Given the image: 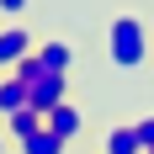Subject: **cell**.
<instances>
[{"instance_id": "obj_1", "label": "cell", "mask_w": 154, "mask_h": 154, "mask_svg": "<svg viewBox=\"0 0 154 154\" xmlns=\"http://www.w3.org/2000/svg\"><path fill=\"white\" fill-rule=\"evenodd\" d=\"M106 53L117 69H143L149 64V27L138 11H117L106 27Z\"/></svg>"}, {"instance_id": "obj_2", "label": "cell", "mask_w": 154, "mask_h": 154, "mask_svg": "<svg viewBox=\"0 0 154 154\" xmlns=\"http://www.w3.org/2000/svg\"><path fill=\"white\" fill-rule=\"evenodd\" d=\"M27 53H32V32L21 27V21H5V27H0V69H16Z\"/></svg>"}, {"instance_id": "obj_3", "label": "cell", "mask_w": 154, "mask_h": 154, "mask_svg": "<svg viewBox=\"0 0 154 154\" xmlns=\"http://www.w3.org/2000/svg\"><path fill=\"white\" fill-rule=\"evenodd\" d=\"M43 128L53 133V138H64V143H75L80 133H85V112H80L75 101H64V106H53V112L43 117Z\"/></svg>"}, {"instance_id": "obj_4", "label": "cell", "mask_w": 154, "mask_h": 154, "mask_svg": "<svg viewBox=\"0 0 154 154\" xmlns=\"http://www.w3.org/2000/svg\"><path fill=\"white\" fill-rule=\"evenodd\" d=\"M32 59L43 64L48 75H69V69H75V48L64 43V37H48V43H37V48H32Z\"/></svg>"}, {"instance_id": "obj_5", "label": "cell", "mask_w": 154, "mask_h": 154, "mask_svg": "<svg viewBox=\"0 0 154 154\" xmlns=\"http://www.w3.org/2000/svg\"><path fill=\"white\" fill-rule=\"evenodd\" d=\"M101 154H143V143H138V133H133V122L112 128V133H106V143H101Z\"/></svg>"}, {"instance_id": "obj_6", "label": "cell", "mask_w": 154, "mask_h": 154, "mask_svg": "<svg viewBox=\"0 0 154 154\" xmlns=\"http://www.w3.org/2000/svg\"><path fill=\"white\" fill-rule=\"evenodd\" d=\"M21 106H27V85H21L16 75H5L0 80V117H16Z\"/></svg>"}, {"instance_id": "obj_7", "label": "cell", "mask_w": 154, "mask_h": 154, "mask_svg": "<svg viewBox=\"0 0 154 154\" xmlns=\"http://www.w3.org/2000/svg\"><path fill=\"white\" fill-rule=\"evenodd\" d=\"M37 128H43V112H32V106H21L16 117H5V133H11L16 143H27L32 133H37Z\"/></svg>"}, {"instance_id": "obj_8", "label": "cell", "mask_w": 154, "mask_h": 154, "mask_svg": "<svg viewBox=\"0 0 154 154\" xmlns=\"http://www.w3.org/2000/svg\"><path fill=\"white\" fill-rule=\"evenodd\" d=\"M16 149H21V154H64L69 143H64V138H53L48 128H37V133H32L27 143H16Z\"/></svg>"}, {"instance_id": "obj_9", "label": "cell", "mask_w": 154, "mask_h": 154, "mask_svg": "<svg viewBox=\"0 0 154 154\" xmlns=\"http://www.w3.org/2000/svg\"><path fill=\"white\" fill-rule=\"evenodd\" d=\"M133 133H138L143 154H154V117H138V122H133Z\"/></svg>"}, {"instance_id": "obj_10", "label": "cell", "mask_w": 154, "mask_h": 154, "mask_svg": "<svg viewBox=\"0 0 154 154\" xmlns=\"http://www.w3.org/2000/svg\"><path fill=\"white\" fill-rule=\"evenodd\" d=\"M27 5H32V0H0V16H21Z\"/></svg>"}, {"instance_id": "obj_11", "label": "cell", "mask_w": 154, "mask_h": 154, "mask_svg": "<svg viewBox=\"0 0 154 154\" xmlns=\"http://www.w3.org/2000/svg\"><path fill=\"white\" fill-rule=\"evenodd\" d=\"M0 154H5V138H0Z\"/></svg>"}]
</instances>
